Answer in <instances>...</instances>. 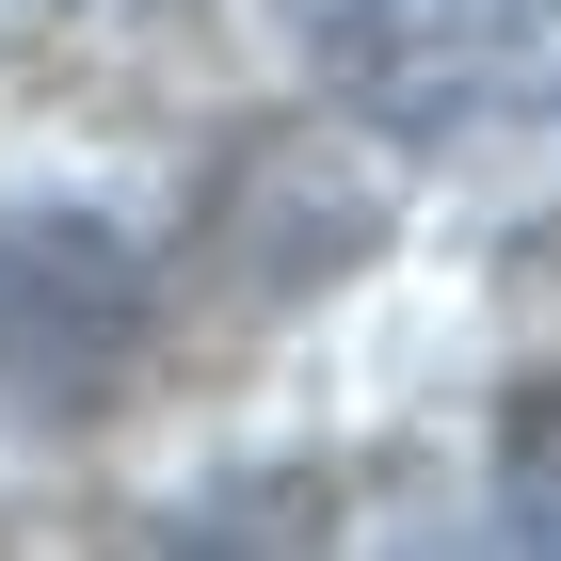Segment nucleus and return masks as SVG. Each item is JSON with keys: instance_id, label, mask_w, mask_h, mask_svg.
<instances>
[{"instance_id": "1", "label": "nucleus", "mask_w": 561, "mask_h": 561, "mask_svg": "<svg viewBox=\"0 0 561 561\" xmlns=\"http://www.w3.org/2000/svg\"><path fill=\"white\" fill-rule=\"evenodd\" d=\"M289 48L369 145H561V0H289Z\"/></svg>"}, {"instance_id": "2", "label": "nucleus", "mask_w": 561, "mask_h": 561, "mask_svg": "<svg viewBox=\"0 0 561 561\" xmlns=\"http://www.w3.org/2000/svg\"><path fill=\"white\" fill-rule=\"evenodd\" d=\"M145 337V257L96 209H0V401L65 417L129 369Z\"/></svg>"}, {"instance_id": "3", "label": "nucleus", "mask_w": 561, "mask_h": 561, "mask_svg": "<svg viewBox=\"0 0 561 561\" xmlns=\"http://www.w3.org/2000/svg\"><path fill=\"white\" fill-rule=\"evenodd\" d=\"M497 481H514L529 546H561V369H529V386L497 401Z\"/></svg>"}]
</instances>
